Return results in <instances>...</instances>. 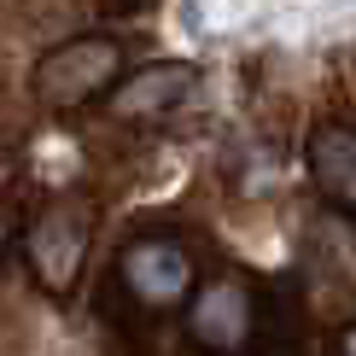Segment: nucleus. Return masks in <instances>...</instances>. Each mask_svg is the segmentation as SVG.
Wrapping results in <instances>:
<instances>
[{"label":"nucleus","instance_id":"obj_1","mask_svg":"<svg viewBox=\"0 0 356 356\" xmlns=\"http://www.w3.org/2000/svg\"><path fill=\"white\" fill-rule=\"evenodd\" d=\"M117 76H123V47L106 35H76L35 65V99L47 111H82L88 99H106Z\"/></svg>","mask_w":356,"mask_h":356},{"label":"nucleus","instance_id":"obj_2","mask_svg":"<svg viewBox=\"0 0 356 356\" xmlns=\"http://www.w3.org/2000/svg\"><path fill=\"white\" fill-rule=\"evenodd\" d=\"M117 269H123V286L146 309H175L193 298V257L175 240H135Z\"/></svg>","mask_w":356,"mask_h":356},{"label":"nucleus","instance_id":"obj_3","mask_svg":"<svg viewBox=\"0 0 356 356\" xmlns=\"http://www.w3.org/2000/svg\"><path fill=\"white\" fill-rule=\"evenodd\" d=\"M24 251H29V269H35V280L47 292H70L76 275H82V263H88V222L70 211V204H53V211L29 228Z\"/></svg>","mask_w":356,"mask_h":356},{"label":"nucleus","instance_id":"obj_4","mask_svg":"<svg viewBox=\"0 0 356 356\" xmlns=\"http://www.w3.org/2000/svg\"><path fill=\"white\" fill-rule=\"evenodd\" d=\"M187 327L204 350H240L251 339V292L240 280H211V286L193 292Z\"/></svg>","mask_w":356,"mask_h":356},{"label":"nucleus","instance_id":"obj_5","mask_svg":"<svg viewBox=\"0 0 356 356\" xmlns=\"http://www.w3.org/2000/svg\"><path fill=\"white\" fill-rule=\"evenodd\" d=\"M193 65H146V70H135V76H117L111 82V94H106V106L117 111V117H164V111H175L181 99L193 94Z\"/></svg>","mask_w":356,"mask_h":356},{"label":"nucleus","instance_id":"obj_6","mask_svg":"<svg viewBox=\"0 0 356 356\" xmlns=\"http://www.w3.org/2000/svg\"><path fill=\"white\" fill-rule=\"evenodd\" d=\"M309 175L333 204L356 211V135L350 129H321L309 140Z\"/></svg>","mask_w":356,"mask_h":356},{"label":"nucleus","instance_id":"obj_7","mask_svg":"<svg viewBox=\"0 0 356 356\" xmlns=\"http://www.w3.org/2000/svg\"><path fill=\"white\" fill-rule=\"evenodd\" d=\"M339 356H356V327H345V333H339Z\"/></svg>","mask_w":356,"mask_h":356},{"label":"nucleus","instance_id":"obj_8","mask_svg":"<svg viewBox=\"0 0 356 356\" xmlns=\"http://www.w3.org/2000/svg\"><path fill=\"white\" fill-rule=\"evenodd\" d=\"M6 181H12V158L0 152V187H6Z\"/></svg>","mask_w":356,"mask_h":356},{"label":"nucleus","instance_id":"obj_9","mask_svg":"<svg viewBox=\"0 0 356 356\" xmlns=\"http://www.w3.org/2000/svg\"><path fill=\"white\" fill-rule=\"evenodd\" d=\"M6 228H12V222H6V211H0V245H6Z\"/></svg>","mask_w":356,"mask_h":356}]
</instances>
